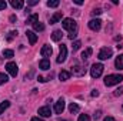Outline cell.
<instances>
[{"mask_svg":"<svg viewBox=\"0 0 123 121\" xmlns=\"http://www.w3.org/2000/svg\"><path fill=\"white\" fill-rule=\"evenodd\" d=\"M13 56H14L13 50H4V51H3V57H4V59H12Z\"/></svg>","mask_w":123,"mask_h":121,"instance_id":"24","label":"cell"},{"mask_svg":"<svg viewBox=\"0 0 123 121\" xmlns=\"http://www.w3.org/2000/svg\"><path fill=\"white\" fill-rule=\"evenodd\" d=\"M62 17H63V13L62 11H56L52 17H50V24H55V23H57L59 20H62Z\"/></svg>","mask_w":123,"mask_h":121,"instance_id":"13","label":"cell"},{"mask_svg":"<svg viewBox=\"0 0 123 121\" xmlns=\"http://www.w3.org/2000/svg\"><path fill=\"white\" fill-rule=\"evenodd\" d=\"M30 121H44V120H42V118H39V117H33Z\"/></svg>","mask_w":123,"mask_h":121,"instance_id":"39","label":"cell"},{"mask_svg":"<svg viewBox=\"0 0 123 121\" xmlns=\"http://www.w3.org/2000/svg\"><path fill=\"white\" fill-rule=\"evenodd\" d=\"M100 13H102V10H100V9H94V10L92 11L93 16H97V14H100Z\"/></svg>","mask_w":123,"mask_h":121,"instance_id":"32","label":"cell"},{"mask_svg":"<svg viewBox=\"0 0 123 121\" xmlns=\"http://www.w3.org/2000/svg\"><path fill=\"white\" fill-rule=\"evenodd\" d=\"M62 36H63V34H62L60 30H55L53 31V34H52V40H53V41H60Z\"/></svg>","mask_w":123,"mask_h":121,"instance_id":"18","label":"cell"},{"mask_svg":"<svg viewBox=\"0 0 123 121\" xmlns=\"http://www.w3.org/2000/svg\"><path fill=\"white\" fill-rule=\"evenodd\" d=\"M26 36H27V38H29V43H30V46H33V44L37 41V34H34V31L27 30V31H26Z\"/></svg>","mask_w":123,"mask_h":121,"instance_id":"12","label":"cell"},{"mask_svg":"<svg viewBox=\"0 0 123 121\" xmlns=\"http://www.w3.org/2000/svg\"><path fill=\"white\" fill-rule=\"evenodd\" d=\"M59 121H66V120H62V118H59Z\"/></svg>","mask_w":123,"mask_h":121,"instance_id":"42","label":"cell"},{"mask_svg":"<svg viewBox=\"0 0 123 121\" xmlns=\"http://www.w3.org/2000/svg\"><path fill=\"white\" fill-rule=\"evenodd\" d=\"M6 70H7V73L12 76V77H16L17 76V64L16 63H13V61H10V63H7L6 64Z\"/></svg>","mask_w":123,"mask_h":121,"instance_id":"5","label":"cell"},{"mask_svg":"<svg viewBox=\"0 0 123 121\" xmlns=\"http://www.w3.org/2000/svg\"><path fill=\"white\" fill-rule=\"evenodd\" d=\"M62 26H63V29L69 30L70 33H74V31H76V29H77V24H76V22H74L73 19H70V17L64 19V20H63V23H62Z\"/></svg>","mask_w":123,"mask_h":121,"instance_id":"2","label":"cell"},{"mask_svg":"<svg viewBox=\"0 0 123 121\" xmlns=\"http://www.w3.org/2000/svg\"><path fill=\"white\" fill-rule=\"evenodd\" d=\"M52 53H53V50H52V47H50L49 44H44V46L40 49V54H42L44 59L50 57V56H52Z\"/></svg>","mask_w":123,"mask_h":121,"instance_id":"8","label":"cell"},{"mask_svg":"<svg viewBox=\"0 0 123 121\" xmlns=\"http://www.w3.org/2000/svg\"><path fill=\"white\" fill-rule=\"evenodd\" d=\"M37 3H39L37 0H30V1H29V6H34V4H37Z\"/></svg>","mask_w":123,"mask_h":121,"instance_id":"36","label":"cell"},{"mask_svg":"<svg viewBox=\"0 0 123 121\" xmlns=\"http://www.w3.org/2000/svg\"><path fill=\"white\" fill-rule=\"evenodd\" d=\"M50 114H52V111H50L49 105H44V107L39 108V116H42V117H50Z\"/></svg>","mask_w":123,"mask_h":121,"instance_id":"10","label":"cell"},{"mask_svg":"<svg viewBox=\"0 0 123 121\" xmlns=\"http://www.w3.org/2000/svg\"><path fill=\"white\" fill-rule=\"evenodd\" d=\"M72 73H73L74 76H83V74L86 73V70H85L82 66H73V67H72Z\"/></svg>","mask_w":123,"mask_h":121,"instance_id":"11","label":"cell"},{"mask_svg":"<svg viewBox=\"0 0 123 121\" xmlns=\"http://www.w3.org/2000/svg\"><path fill=\"white\" fill-rule=\"evenodd\" d=\"M97 95H99V91H97V90H93L92 91V97H97Z\"/></svg>","mask_w":123,"mask_h":121,"instance_id":"37","label":"cell"},{"mask_svg":"<svg viewBox=\"0 0 123 121\" xmlns=\"http://www.w3.org/2000/svg\"><path fill=\"white\" fill-rule=\"evenodd\" d=\"M37 22H39V14H31V16L27 17V20H26V23H29V24H34Z\"/></svg>","mask_w":123,"mask_h":121,"instance_id":"19","label":"cell"},{"mask_svg":"<svg viewBox=\"0 0 123 121\" xmlns=\"http://www.w3.org/2000/svg\"><path fill=\"white\" fill-rule=\"evenodd\" d=\"M7 80H9L7 74H4V73H0V86H1V84H4V83H7Z\"/></svg>","mask_w":123,"mask_h":121,"instance_id":"26","label":"cell"},{"mask_svg":"<svg viewBox=\"0 0 123 121\" xmlns=\"http://www.w3.org/2000/svg\"><path fill=\"white\" fill-rule=\"evenodd\" d=\"M16 36H17V31H14V30L10 31V33H9V36H7V40H9V41H12V40H13Z\"/></svg>","mask_w":123,"mask_h":121,"instance_id":"28","label":"cell"},{"mask_svg":"<svg viewBox=\"0 0 123 121\" xmlns=\"http://www.w3.org/2000/svg\"><path fill=\"white\" fill-rule=\"evenodd\" d=\"M33 29L36 31H43L44 30V24L43 23H40V22H37V23H34L33 24Z\"/></svg>","mask_w":123,"mask_h":121,"instance_id":"23","label":"cell"},{"mask_svg":"<svg viewBox=\"0 0 123 121\" xmlns=\"http://www.w3.org/2000/svg\"><path fill=\"white\" fill-rule=\"evenodd\" d=\"M92 53H93V50L89 47V49H86L83 53H82V60H87L90 56H92Z\"/></svg>","mask_w":123,"mask_h":121,"instance_id":"20","label":"cell"},{"mask_svg":"<svg viewBox=\"0 0 123 121\" xmlns=\"http://www.w3.org/2000/svg\"><path fill=\"white\" fill-rule=\"evenodd\" d=\"M112 54H113V50H112L110 47H103V49L99 51L97 57H99V60H109V59L112 57Z\"/></svg>","mask_w":123,"mask_h":121,"instance_id":"4","label":"cell"},{"mask_svg":"<svg viewBox=\"0 0 123 121\" xmlns=\"http://www.w3.org/2000/svg\"><path fill=\"white\" fill-rule=\"evenodd\" d=\"M80 46H82V43H80L79 40H76V41H73V46H72V49H73V51H76V50H79V49H80Z\"/></svg>","mask_w":123,"mask_h":121,"instance_id":"27","label":"cell"},{"mask_svg":"<svg viewBox=\"0 0 123 121\" xmlns=\"http://www.w3.org/2000/svg\"><path fill=\"white\" fill-rule=\"evenodd\" d=\"M10 4H12V7H13V9H22V7L25 6V3H23L22 0H12V1H10Z\"/></svg>","mask_w":123,"mask_h":121,"instance_id":"17","label":"cell"},{"mask_svg":"<svg viewBox=\"0 0 123 121\" xmlns=\"http://www.w3.org/2000/svg\"><path fill=\"white\" fill-rule=\"evenodd\" d=\"M103 64H100V63H96V64H93L92 68H90V76H92L93 78H97V77H100L102 76V73H103Z\"/></svg>","mask_w":123,"mask_h":121,"instance_id":"3","label":"cell"},{"mask_svg":"<svg viewBox=\"0 0 123 121\" xmlns=\"http://www.w3.org/2000/svg\"><path fill=\"white\" fill-rule=\"evenodd\" d=\"M100 116H102V111H96V113H94V116H93V118H94V120H97V118H100Z\"/></svg>","mask_w":123,"mask_h":121,"instance_id":"31","label":"cell"},{"mask_svg":"<svg viewBox=\"0 0 123 121\" xmlns=\"http://www.w3.org/2000/svg\"><path fill=\"white\" fill-rule=\"evenodd\" d=\"M16 20H17V17H16L14 14H13V16H10V22H16Z\"/></svg>","mask_w":123,"mask_h":121,"instance_id":"40","label":"cell"},{"mask_svg":"<svg viewBox=\"0 0 123 121\" xmlns=\"http://www.w3.org/2000/svg\"><path fill=\"white\" fill-rule=\"evenodd\" d=\"M100 27H102V20H99V19H93L89 22V29L93 31H99L100 30Z\"/></svg>","mask_w":123,"mask_h":121,"instance_id":"7","label":"cell"},{"mask_svg":"<svg viewBox=\"0 0 123 121\" xmlns=\"http://www.w3.org/2000/svg\"><path fill=\"white\" fill-rule=\"evenodd\" d=\"M123 81V76L122 74H110L105 78V86L106 87H112V86H116L119 83Z\"/></svg>","mask_w":123,"mask_h":121,"instance_id":"1","label":"cell"},{"mask_svg":"<svg viewBox=\"0 0 123 121\" xmlns=\"http://www.w3.org/2000/svg\"><path fill=\"white\" fill-rule=\"evenodd\" d=\"M9 107H10V101H3V103H0V114H3L4 110H7Z\"/></svg>","mask_w":123,"mask_h":121,"instance_id":"22","label":"cell"},{"mask_svg":"<svg viewBox=\"0 0 123 121\" xmlns=\"http://www.w3.org/2000/svg\"><path fill=\"white\" fill-rule=\"evenodd\" d=\"M122 93H123V88H117V90L115 91V95H120Z\"/></svg>","mask_w":123,"mask_h":121,"instance_id":"35","label":"cell"},{"mask_svg":"<svg viewBox=\"0 0 123 121\" xmlns=\"http://www.w3.org/2000/svg\"><path fill=\"white\" fill-rule=\"evenodd\" d=\"M70 76H72L70 71H67V70H62L60 74H59V78H60V81H66V80L70 78Z\"/></svg>","mask_w":123,"mask_h":121,"instance_id":"14","label":"cell"},{"mask_svg":"<svg viewBox=\"0 0 123 121\" xmlns=\"http://www.w3.org/2000/svg\"><path fill=\"white\" fill-rule=\"evenodd\" d=\"M59 4H60L59 0H49V1H47V6H49V7H57Z\"/></svg>","mask_w":123,"mask_h":121,"instance_id":"25","label":"cell"},{"mask_svg":"<svg viewBox=\"0 0 123 121\" xmlns=\"http://www.w3.org/2000/svg\"><path fill=\"white\" fill-rule=\"evenodd\" d=\"M67 59V47L64 46V44H62L60 46V53H59V57H57V63L60 64V63H64Z\"/></svg>","mask_w":123,"mask_h":121,"instance_id":"6","label":"cell"},{"mask_svg":"<svg viewBox=\"0 0 123 121\" xmlns=\"http://www.w3.org/2000/svg\"><path fill=\"white\" fill-rule=\"evenodd\" d=\"M74 3H76V4H79V6H80V4H83V1H80V0H74Z\"/></svg>","mask_w":123,"mask_h":121,"instance_id":"41","label":"cell"},{"mask_svg":"<svg viewBox=\"0 0 123 121\" xmlns=\"http://www.w3.org/2000/svg\"><path fill=\"white\" fill-rule=\"evenodd\" d=\"M37 80H39L40 83H46V81H47V80H46L44 77H42V76H39V77H37Z\"/></svg>","mask_w":123,"mask_h":121,"instance_id":"34","label":"cell"},{"mask_svg":"<svg viewBox=\"0 0 123 121\" xmlns=\"http://www.w3.org/2000/svg\"><path fill=\"white\" fill-rule=\"evenodd\" d=\"M79 110H80V108H79V105H77V104H74V103H72V104L69 105V111H70L72 114H76V113H79Z\"/></svg>","mask_w":123,"mask_h":121,"instance_id":"21","label":"cell"},{"mask_svg":"<svg viewBox=\"0 0 123 121\" xmlns=\"http://www.w3.org/2000/svg\"><path fill=\"white\" fill-rule=\"evenodd\" d=\"M103 121H116V120H115L113 117H106V118H105Z\"/></svg>","mask_w":123,"mask_h":121,"instance_id":"38","label":"cell"},{"mask_svg":"<svg viewBox=\"0 0 123 121\" xmlns=\"http://www.w3.org/2000/svg\"><path fill=\"white\" fill-rule=\"evenodd\" d=\"M64 100L63 98H59L57 100V103L55 104V111H56V114H62L63 111H64Z\"/></svg>","mask_w":123,"mask_h":121,"instance_id":"9","label":"cell"},{"mask_svg":"<svg viewBox=\"0 0 123 121\" xmlns=\"http://www.w3.org/2000/svg\"><path fill=\"white\" fill-rule=\"evenodd\" d=\"M6 6H7V3H6L4 0H0V10H4Z\"/></svg>","mask_w":123,"mask_h":121,"instance_id":"30","label":"cell"},{"mask_svg":"<svg viewBox=\"0 0 123 121\" xmlns=\"http://www.w3.org/2000/svg\"><path fill=\"white\" fill-rule=\"evenodd\" d=\"M115 66L117 70H123V54H119V57L115 61Z\"/></svg>","mask_w":123,"mask_h":121,"instance_id":"16","label":"cell"},{"mask_svg":"<svg viewBox=\"0 0 123 121\" xmlns=\"http://www.w3.org/2000/svg\"><path fill=\"white\" fill-rule=\"evenodd\" d=\"M77 121H90V117L87 114H80V117H79Z\"/></svg>","mask_w":123,"mask_h":121,"instance_id":"29","label":"cell"},{"mask_svg":"<svg viewBox=\"0 0 123 121\" xmlns=\"http://www.w3.org/2000/svg\"><path fill=\"white\" fill-rule=\"evenodd\" d=\"M39 67L42 70H49L50 68V61L47 60V59H43V60H40V63H39Z\"/></svg>","mask_w":123,"mask_h":121,"instance_id":"15","label":"cell"},{"mask_svg":"<svg viewBox=\"0 0 123 121\" xmlns=\"http://www.w3.org/2000/svg\"><path fill=\"white\" fill-rule=\"evenodd\" d=\"M76 36H77V34H76V31H74V33H70V34H69V38H70V40H74V38H76Z\"/></svg>","mask_w":123,"mask_h":121,"instance_id":"33","label":"cell"}]
</instances>
